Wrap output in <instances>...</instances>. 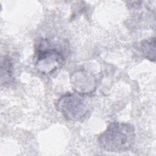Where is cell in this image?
<instances>
[{
  "instance_id": "obj_1",
  "label": "cell",
  "mask_w": 156,
  "mask_h": 156,
  "mask_svg": "<svg viewBox=\"0 0 156 156\" xmlns=\"http://www.w3.org/2000/svg\"><path fill=\"white\" fill-rule=\"evenodd\" d=\"M135 127L129 122H113L98 138L101 149L110 152H122L130 150L135 141Z\"/></svg>"
},
{
  "instance_id": "obj_2",
  "label": "cell",
  "mask_w": 156,
  "mask_h": 156,
  "mask_svg": "<svg viewBox=\"0 0 156 156\" xmlns=\"http://www.w3.org/2000/svg\"><path fill=\"white\" fill-rule=\"evenodd\" d=\"M35 58L37 70L43 74L48 75L63 66L65 56L61 49L58 48L49 40L41 38L35 46Z\"/></svg>"
},
{
  "instance_id": "obj_3",
  "label": "cell",
  "mask_w": 156,
  "mask_h": 156,
  "mask_svg": "<svg viewBox=\"0 0 156 156\" xmlns=\"http://www.w3.org/2000/svg\"><path fill=\"white\" fill-rule=\"evenodd\" d=\"M89 106L86 95L76 91L63 94L56 103L57 110L70 121L83 120L89 112Z\"/></svg>"
},
{
  "instance_id": "obj_4",
  "label": "cell",
  "mask_w": 156,
  "mask_h": 156,
  "mask_svg": "<svg viewBox=\"0 0 156 156\" xmlns=\"http://www.w3.org/2000/svg\"><path fill=\"white\" fill-rule=\"evenodd\" d=\"M71 84L76 92L87 95L96 89V81L93 76L85 71L78 70L73 73Z\"/></svg>"
},
{
  "instance_id": "obj_5",
  "label": "cell",
  "mask_w": 156,
  "mask_h": 156,
  "mask_svg": "<svg viewBox=\"0 0 156 156\" xmlns=\"http://www.w3.org/2000/svg\"><path fill=\"white\" fill-rule=\"evenodd\" d=\"M13 80V63L9 56H5L1 60V80L2 85H7Z\"/></svg>"
},
{
  "instance_id": "obj_6",
  "label": "cell",
  "mask_w": 156,
  "mask_h": 156,
  "mask_svg": "<svg viewBox=\"0 0 156 156\" xmlns=\"http://www.w3.org/2000/svg\"><path fill=\"white\" fill-rule=\"evenodd\" d=\"M140 51L146 59L154 62L155 61V39L152 37L140 42Z\"/></svg>"
}]
</instances>
